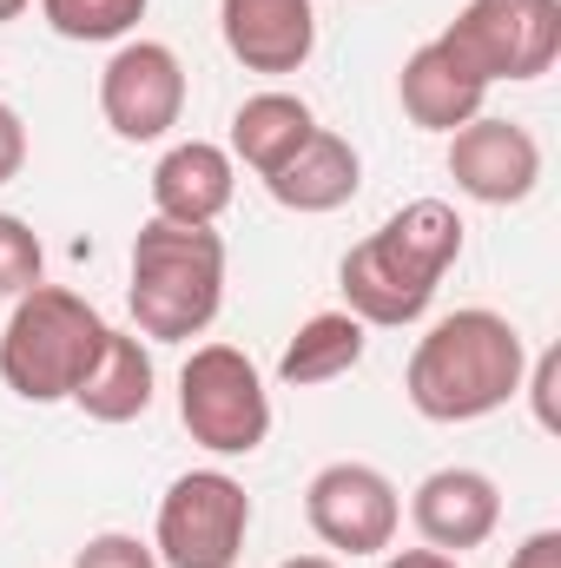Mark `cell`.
<instances>
[{"instance_id":"cell-4","label":"cell","mask_w":561,"mask_h":568,"mask_svg":"<svg viewBox=\"0 0 561 568\" xmlns=\"http://www.w3.org/2000/svg\"><path fill=\"white\" fill-rule=\"evenodd\" d=\"M106 317L67 291V284H33L13 297L7 324H0V384L20 404H60L80 390V377L93 371L100 344H106Z\"/></svg>"},{"instance_id":"cell-12","label":"cell","mask_w":561,"mask_h":568,"mask_svg":"<svg viewBox=\"0 0 561 568\" xmlns=\"http://www.w3.org/2000/svg\"><path fill=\"white\" fill-rule=\"evenodd\" d=\"M218 33L245 73H297L317 53L310 0H218Z\"/></svg>"},{"instance_id":"cell-19","label":"cell","mask_w":561,"mask_h":568,"mask_svg":"<svg viewBox=\"0 0 561 568\" xmlns=\"http://www.w3.org/2000/svg\"><path fill=\"white\" fill-rule=\"evenodd\" d=\"M40 20L60 40L100 47V40H126L145 20V0H40Z\"/></svg>"},{"instance_id":"cell-10","label":"cell","mask_w":561,"mask_h":568,"mask_svg":"<svg viewBox=\"0 0 561 568\" xmlns=\"http://www.w3.org/2000/svg\"><path fill=\"white\" fill-rule=\"evenodd\" d=\"M449 179L476 205H522L542 185V145H536L529 126H516V120L476 113L469 126L449 133Z\"/></svg>"},{"instance_id":"cell-11","label":"cell","mask_w":561,"mask_h":568,"mask_svg":"<svg viewBox=\"0 0 561 568\" xmlns=\"http://www.w3.org/2000/svg\"><path fill=\"white\" fill-rule=\"evenodd\" d=\"M410 523L429 549L442 556H462V549H482L502 523V489L496 476L469 469V463H449V469H429L410 496Z\"/></svg>"},{"instance_id":"cell-21","label":"cell","mask_w":561,"mask_h":568,"mask_svg":"<svg viewBox=\"0 0 561 568\" xmlns=\"http://www.w3.org/2000/svg\"><path fill=\"white\" fill-rule=\"evenodd\" d=\"M73 568H159V556H152V542H140V536L106 529V536H93V542L73 556Z\"/></svg>"},{"instance_id":"cell-15","label":"cell","mask_w":561,"mask_h":568,"mask_svg":"<svg viewBox=\"0 0 561 568\" xmlns=\"http://www.w3.org/2000/svg\"><path fill=\"white\" fill-rule=\"evenodd\" d=\"M265 185H272V199H278L284 212L317 219V212H337V205L357 199V185H364V159H357V145L344 140V133H324V126H317V133L297 145Z\"/></svg>"},{"instance_id":"cell-27","label":"cell","mask_w":561,"mask_h":568,"mask_svg":"<svg viewBox=\"0 0 561 568\" xmlns=\"http://www.w3.org/2000/svg\"><path fill=\"white\" fill-rule=\"evenodd\" d=\"M27 7H33V0H0V27H7V20H20Z\"/></svg>"},{"instance_id":"cell-6","label":"cell","mask_w":561,"mask_h":568,"mask_svg":"<svg viewBox=\"0 0 561 568\" xmlns=\"http://www.w3.org/2000/svg\"><path fill=\"white\" fill-rule=\"evenodd\" d=\"M252 536V496L225 469H185L159 496L152 556L159 568H238Z\"/></svg>"},{"instance_id":"cell-26","label":"cell","mask_w":561,"mask_h":568,"mask_svg":"<svg viewBox=\"0 0 561 568\" xmlns=\"http://www.w3.org/2000/svg\"><path fill=\"white\" fill-rule=\"evenodd\" d=\"M278 568H344V562H330V556H290V562H278Z\"/></svg>"},{"instance_id":"cell-18","label":"cell","mask_w":561,"mask_h":568,"mask_svg":"<svg viewBox=\"0 0 561 568\" xmlns=\"http://www.w3.org/2000/svg\"><path fill=\"white\" fill-rule=\"evenodd\" d=\"M364 337H370V324H357L350 311H317V317H304L297 337L284 344L278 377L290 390L337 384V377H350V371L364 364Z\"/></svg>"},{"instance_id":"cell-2","label":"cell","mask_w":561,"mask_h":568,"mask_svg":"<svg viewBox=\"0 0 561 568\" xmlns=\"http://www.w3.org/2000/svg\"><path fill=\"white\" fill-rule=\"evenodd\" d=\"M456 258H462V219H456V205L410 199L364 245L344 252V265H337L344 311L357 324L404 331V324H417L422 311L436 304V284H442V272Z\"/></svg>"},{"instance_id":"cell-24","label":"cell","mask_w":561,"mask_h":568,"mask_svg":"<svg viewBox=\"0 0 561 568\" xmlns=\"http://www.w3.org/2000/svg\"><path fill=\"white\" fill-rule=\"evenodd\" d=\"M509 568H561V529H536V536L509 556Z\"/></svg>"},{"instance_id":"cell-20","label":"cell","mask_w":561,"mask_h":568,"mask_svg":"<svg viewBox=\"0 0 561 568\" xmlns=\"http://www.w3.org/2000/svg\"><path fill=\"white\" fill-rule=\"evenodd\" d=\"M40 272H47V252H40L33 225L13 219V212H0V297H20V291L47 284Z\"/></svg>"},{"instance_id":"cell-14","label":"cell","mask_w":561,"mask_h":568,"mask_svg":"<svg viewBox=\"0 0 561 568\" xmlns=\"http://www.w3.org/2000/svg\"><path fill=\"white\" fill-rule=\"evenodd\" d=\"M397 100H404L410 126H422V133H456V126H469L482 113L489 87L442 40H422L417 53L404 60V73H397Z\"/></svg>"},{"instance_id":"cell-17","label":"cell","mask_w":561,"mask_h":568,"mask_svg":"<svg viewBox=\"0 0 561 568\" xmlns=\"http://www.w3.org/2000/svg\"><path fill=\"white\" fill-rule=\"evenodd\" d=\"M317 133V113L297 100V93H252L238 113H232V165H252L258 179H272L297 145Z\"/></svg>"},{"instance_id":"cell-8","label":"cell","mask_w":561,"mask_h":568,"mask_svg":"<svg viewBox=\"0 0 561 568\" xmlns=\"http://www.w3.org/2000/svg\"><path fill=\"white\" fill-rule=\"evenodd\" d=\"M304 523L337 556H384L404 523V496L377 463H324L304 489Z\"/></svg>"},{"instance_id":"cell-22","label":"cell","mask_w":561,"mask_h":568,"mask_svg":"<svg viewBox=\"0 0 561 568\" xmlns=\"http://www.w3.org/2000/svg\"><path fill=\"white\" fill-rule=\"evenodd\" d=\"M555 384H561V351H542V357H536V371L522 377V390H529V404H536V424H542V429H561Z\"/></svg>"},{"instance_id":"cell-1","label":"cell","mask_w":561,"mask_h":568,"mask_svg":"<svg viewBox=\"0 0 561 568\" xmlns=\"http://www.w3.org/2000/svg\"><path fill=\"white\" fill-rule=\"evenodd\" d=\"M522 377H529L522 331L502 311L469 304V311L436 317L417 337L404 397L429 424H476V417H496L509 397H522Z\"/></svg>"},{"instance_id":"cell-9","label":"cell","mask_w":561,"mask_h":568,"mask_svg":"<svg viewBox=\"0 0 561 568\" xmlns=\"http://www.w3.org/2000/svg\"><path fill=\"white\" fill-rule=\"evenodd\" d=\"M100 113L126 145L165 140L185 113V67L165 40H120V53L100 67Z\"/></svg>"},{"instance_id":"cell-16","label":"cell","mask_w":561,"mask_h":568,"mask_svg":"<svg viewBox=\"0 0 561 568\" xmlns=\"http://www.w3.org/2000/svg\"><path fill=\"white\" fill-rule=\"evenodd\" d=\"M152 384H159V371H152V351L140 344V331H106V344H100L93 371L80 377L73 404L93 424H133V417L152 410Z\"/></svg>"},{"instance_id":"cell-13","label":"cell","mask_w":561,"mask_h":568,"mask_svg":"<svg viewBox=\"0 0 561 568\" xmlns=\"http://www.w3.org/2000/svg\"><path fill=\"white\" fill-rule=\"evenodd\" d=\"M238 192V165L232 152L212 140H185L172 145L159 165H152V219H172V225H218L225 205Z\"/></svg>"},{"instance_id":"cell-3","label":"cell","mask_w":561,"mask_h":568,"mask_svg":"<svg viewBox=\"0 0 561 568\" xmlns=\"http://www.w3.org/2000/svg\"><path fill=\"white\" fill-rule=\"evenodd\" d=\"M133 324L152 344H185L212 331L225 304V239L212 225H172L145 219L133 239V284H126Z\"/></svg>"},{"instance_id":"cell-5","label":"cell","mask_w":561,"mask_h":568,"mask_svg":"<svg viewBox=\"0 0 561 568\" xmlns=\"http://www.w3.org/2000/svg\"><path fill=\"white\" fill-rule=\"evenodd\" d=\"M178 424L212 456H252L272 436V390L238 344H198L178 371Z\"/></svg>"},{"instance_id":"cell-7","label":"cell","mask_w":561,"mask_h":568,"mask_svg":"<svg viewBox=\"0 0 561 568\" xmlns=\"http://www.w3.org/2000/svg\"><path fill=\"white\" fill-rule=\"evenodd\" d=\"M482 87L542 80L561 60V0H469L436 33Z\"/></svg>"},{"instance_id":"cell-23","label":"cell","mask_w":561,"mask_h":568,"mask_svg":"<svg viewBox=\"0 0 561 568\" xmlns=\"http://www.w3.org/2000/svg\"><path fill=\"white\" fill-rule=\"evenodd\" d=\"M20 165H27V126H20V113L0 100V185H13Z\"/></svg>"},{"instance_id":"cell-25","label":"cell","mask_w":561,"mask_h":568,"mask_svg":"<svg viewBox=\"0 0 561 568\" xmlns=\"http://www.w3.org/2000/svg\"><path fill=\"white\" fill-rule=\"evenodd\" d=\"M384 568H462V562L442 556V549H404V556H390Z\"/></svg>"}]
</instances>
